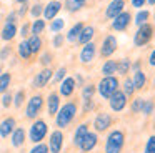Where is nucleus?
I'll return each mask as SVG.
<instances>
[{
    "label": "nucleus",
    "mask_w": 155,
    "mask_h": 153,
    "mask_svg": "<svg viewBox=\"0 0 155 153\" xmlns=\"http://www.w3.org/2000/svg\"><path fill=\"white\" fill-rule=\"evenodd\" d=\"M77 112H78V106L75 102H67V103H64V105H60L57 115H55V126H57L58 130L67 128V126L75 120Z\"/></svg>",
    "instance_id": "obj_1"
},
{
    "label": "nucleus",
    "mask_w": 155,
    "mask_h": 153,
    "mask_svg": "<svg viewBox=\"0 0 155 153\" xmlns=\"http://www.w3.org/2000/svg\"><path fill=\"white\" fill-rule=\"evenodd\" d=\"M48 133V125L45 120L42 118H35L34 123L30 125V128H28V140H30L32 143H42L45 140V136H47Z\"/></svg>",
    "instance_id": "obj_2"
},
{
    "label": "nucleus",
    "mask_w": 155,
    "mask_h": 153,
    "mask_svg": "<svg viewBox=\"0 0 155 153\" xmlns=\"http://www.w3.org/2000/svg\"><path fill=\"white\" fill-rule=\"evenodd\" d=\"M125 145V133L122 130H114L108 133L105 142V153H120Z\"/></svg>",
    "instance_id": "obj_3"
},
{
    "label": "nucleus",
    "mask_w": 155,
    "mask_h": 153,
    "mask_svg": "<svg viewBox=\"0 0 155 153\" xmlns=\"http://www.w3.org/2000/svg\"><path fill=\"white\" fill-rule=\"evenodd\" d=\"M118 88H120V82H118V78L114 76V75L112 76H104L97 85V92L100 93L102 98H107V100L110 98Z\"/></svg>",
    "instance_id": "obj_4"
},
{
    "label": "nucleus",
    "mask_w": 155,
    "mask_h": 153,
    "mask_svg": "<svg viewBox=\"0 0 155 153\" xmlns=\"http://www.w3.org/2000/svg\"><path fill=\"white\" fill-rule=\"evenodd\" d=\"M42 108H44V96L42 95L30 96V100H27V106H25V116L28 120H35L40 115Z\"/></svg>",
    "instance_id": "obj_5"
},
{
    "label": "nucleus",
    "mask_w": 155,
    "mask_h": 153,
    "mask_svg": "<svg viewBox=\"0 0 155 153\" xmlns=\"http://www.w3.org/2000/svg\"><path fill=\"white\" fill-rule=\"evenodd\" d=\"M152 37H153V27H152L150 23H143V25H140L138 30L135 32V35H134L135 47L147 45V43L152 40Z\"/></svg>",
    "instance_id": "obj_6"
},
{
    "label": "nucleus",
    "mask_w": 155,
    "mask_h": 153,
    "mask_svg": "<svg viewBox=\"0 0 155 153\" xmlns=\"http://www.w3.org/2000/svg\"><path fill=\"white\" fill-rule=\"evenodd\" d=\"M64 133H62V130H54V132L50 133V136H48V151L50 153H60L62 148H64Z\"/></svg>",
    "instance_id": "obj_7"
},
{
    "label": "nucleus",
    "mask_w": 155,
    "mask_h": 153,
    "mask_svg": "<svg viewBox=\"0 0 155 153\" xmlns=\"http://www.w3.org/2000/svg\"><path fill=\"white\" fill-rule=\"evenodd\" d=\"M108 103H110V108L114 110L115 113H118V112H122V110L127 106V95L118 88L117 92L108 98Z\"/></svg>",
    "instance_id": "obj_8"
},
{
    "label": "nucleus",
    "mask_w": 155,
    "mask_h": 153,
    "mask_svg": "<svg viewBox=\"0 0 155 153\" xmlns=\"http://www.w3.org/2000/svg\"><path fill=\"white\" fill-rule=\"evenodd\" d=\"M52 76H54V72L48 67L42 68L34 78V88H44V86H47L52 82Z\"/></svg>",
    "instance_id": "obj_9"
},
{
    "label": "nucleus",
    "mask_w": 155,
    "mask_h": 153,
    "mask_svg": "<svg viewBox=\"0 0 155 153\" xmlns=\"http://www.w3.org/2000/svg\"><path fill=\"white\" fill-rule=\"evenodd\" d=\"M130 22H132V15H130L128 12H125V10H124V12L118 13V15L115 17L114 20H112V28L117 30V32H124V30L128 28Z\"/></svg>",
    "instance_id": "obj_10"
},
{
    "label": "nucleus",
    "mask_w": 155,
    "mask_h": 153,
    "mask_svg": "<svg viewBox=\"0 0 155 153\" xmlns=\"http://www.w3.org/2000/svg\"><path fill=\"white\" fill-rule=\"evenodd\" d=\"M112 122H114V120H112V116L108 115V113H105V112L98 113V115L95 116V120H94L95 132H98V133L107 132V130L112 126Z\"/></svg>",
    "instance_id": "obj_11"
},
{
    "label": "nucleus",
    "mask_w": 155,
    "mask_h": 153,
    "mask_svg": "<svg viewBox=\"0 0 155 153\" xmlns=\"http://www.w3.org/2000/svg\"><path fill=\"white\" fill-rule=\"evenodd\" d=\"M75 86H77V80H75L74 76H65L60 82V86H58V95L72 96L75 92Z\"/></svg>",
    "instance_id": "obj_12"
},
{
    "label": "nucleus",
    "mask_w": 155,
    "mask_h": 153,
    "mask_svg": "<svg viewBox=\"0 0 155 153\" xmlns=\"http://www.w3.org/2000/svg\"><path fill=\"white\" fill-rule=\"evenodd\" d=\"M62 10V2H58V0H52V2H48L47 5H44V18L45 20H54L57 18L58 12Z\"/></svg>",
    "instance_id": "obj_13"
},
{
    "label": "nucleus",
    "mask_w": 155,
    "mask_h": 153,
    "mask_svg": "<svg viewBox=\"0 0 155 153\" xmlns=\"http://www.w3.org/2000/svg\"><path fill=\"white\" fill-rule=\"evenodd\" d=\"M97 143H98V136H97V133H94V132H88L87 135H85V138L82 140V143L78 145V148H80V151L82 153H88V151H92V150L97 146Z\"/></svg>",
    "instance_id": "obj_14"
},
{
    "label": "nucleus",
    "mask_w": 155,
    "mask_h": 153,
    "mask_svg": "<svg viewBox=\"0 0 155 153\" xmlns=\"http://www.w3.org/2000/svg\"><path fill=\"white\" fill-rule=\"evenodd\" d=\"M115 50H117V38H115V35H107L104 38V43H102L100 55L102 57H110L115 53Z\"/></svg>",
    "instance_id": "obj_15"
},
{
    "label": "nucleus",
    "mask_w": 155,
    "mask_h": 153,
    "mask_svg": "<svg viewBox=\"0 0 155 153\" xmlns=\"http://www.w3.org/2000/svg\"><path fill=\"white\" fill-rule=\"evenodd\" d=\"M15 126H17V120H15L14 116L4 118L0 122V136H2V138H8V136L12 135V132L15 130Z\"/></svg>",
    "instance_id": "obj_16"
},
{
    "label": "nucleus",
    "mask_w": 155,
    "mask_h": 153,
    "mask_svg": "<svg viewBox=\"0 0 155 153\" xmlns=\"http://www.w3.org/2000/svg\"><path fill=\"white\" fill-rule=\"evenodd\" d=\"M10 140H12V146H14V148H22L24 143L27 142V132H25V128L15 126V130L10 135Z\"/></svg>",
    "instance_id": "obj_17"
},
{
    "label": "nucleus",
    "mask_w": 155,
    "mask_h": 153,
    "mask_svg": "<svg viewBox=\"0 0 155 153\" xmlns=\"http://www.w3.org/2000/svg\"><path fill=\"white\" fill-rule=\"evenodd\" d=\"M95 52H97V48H95V43L94 42H88V43H85L84 47H82V50H80V62L82 63H90L92 60L95 58Z\"/></svg>",
    "instance_id": "obj_18"
},
{
    "label": "nucleus",
    "mask_w": 155,
    "mask_h": 153,
    "mask_svg": "<svg viewBox=\"0 0 155 153\" xmlns=\"http://www.w3.org/2000/svg\"><path fill=\"white\" fill-rule=\"evenodd\" d=\"M124 7H125V0H112V2L108 3L107 10H105V15H107V18H112V20H114L115 17L118 15V13L124 12Z\"/></svg>",
    "instance_id": "obj_19"
},
{
    "label": "nucleus",
    "mask_w": 155,
    "mask_h": 153,
    "mask_svg": "<svg viewBox=\"0 0 155 153\" xmlns=\"http://www.w3.org/2000/svg\"><path fill=\"white\" fill-rule=\"evenodd\" d=\"M58 108H60V95H58L57 92H52L50 95H48L47 98V112L50 116H55L58 112Z\"/></svg>",
    "instance_id": "obj_20"
},
{
    "label": "nucleus",
    "mask_w": 155,
    "mask_h": 153,
    "mask_svg": "<svg viewBox=\"0 0 155 153\" xmlns=\"http://www.w3.org/2000/svg\"><path fill=\"white\" fill-rule=\"evenodd\" d=\"M17 25L15 23H7L5 22L4 28H2V32H0V38L4 40V42H10V40L15 38V35H17Z\"/></svg>",
    "instance_id": "obj_21"
},
{
    "label": "nucleus",
    "mask_w": 155,
    "mask_h": 153,
    "mask_svg": "<svg viewBox=\"0 0 155 153\" xmlns=\"http://www.w3.org/2000/svg\"><path fill=\"white\" fill-rule=\"evenodd\" d=\"M94 35H95V28H94V27H92V25H85L84 28H82L80 35H78L77 42H78V43H82V45H85V43L92 42Z\"/></svg>",
    "instance_id": "obj_22"
},
{
    "label": "nucleus",
    "mask_w": 155,
    "mask_h": 153,
    "mask_svg": "<svg viewBox=\"0 0 155 153\" xmlns=\"http://www.w3.org/2000/svg\"><path fill=\"white\" fill-rule=\"evenodd\" d=\"M27 43H28V48H30L32 55H35V53H38L42 50V47H44V42H42L40 35H30L27 38Z\"/></svg>",
    "instance_id": "obj_23"
},
{
    "label": "nucleus",
    "mask_w": 155,
    "mask_h": 153,
    "mask_svg": "<svg viewBox=\"0 0 155 153\" xmlns=\"http://www.w3.org/2000/svg\"><path fill=\"white\" fill-rule=\"evenodd\" d=\"M90 132L88 130V125L87 123H82V125H78L77 128H75V133H74V145L75 146H78L82 143V140L85 138V135Z\"/></svg>",
    "instance_id": "obj_24"
},
{
    "label": "nucleus",
    "mask_w": 155,
    "mask_h": 153,
    "mask_svg": "<svg viewBox=\"0 0 155 153\" xmlns=\"http://www.w3.org/2000/svg\"><path fill=\"white\" fill-rule=\"evenodd\" d=\"M132 83H134L135 90H142L145 85H147V75H145L143 70H137L134 73V78H132Z\"/></svg>",
    "instance_id": "obj_25"
},
{
    "label": "nucleus",
    "mask_w": 155,
    "mask_h": 153,
    "mask_svg": "<svg viewBox=\"0 0 155 153\" xmlns=\"http://www.w3.org/2000/svg\"><path fill=\"white\" fill-rule=\"evenodd\" d=\"M84 23L82 22H78V23H75L74 27H72L70 30H68V33H67V37H65V38L68 40V42H77V38H78V35H80V32H82V28H84Z\"/></svg>",
    "instance_id": "obj_26"
},
{
    "label": "nucleus",
    "mask_w": 155,
    "mask_h": 153,
    "mask_svg": "<svg viewBox=\"0 0 155 153\" xmlns=\"http://www.w3.org/2000/svg\"><path fill=\"white\" fill-rule=\"evenodd\" d=\"M45 20L44 18H35L34 22L30 23V33L32 35H40L42 32L45 30Z\"/></svg>",
    "instance_id": "obj_27"
},
{
    "label": "nucleus",
    "mask_w": 155,
    "mask_h": 153,
    "mask_svg": "<svg viewBox=\"0 0 155 153\" xmlns=\"http://www.w3.org/2000/svg\"><path fill=\"white\" fill-rule=\"evenodd\" d=\"M17 52H18V57H20L22 60H28L32 57V52H30V48H28V43H27V40H22L20 43H18V47H17Z\"/></svg>",
    "instance_id": "obj_28"
},
{
    "label": "nucleus",
    "mask_w": 155,
    "mask_h": 153,
    "mask_svg": "<svg viewBox=\"0 0 155 153\" xmlns=\"http://www.w3.org/2000/svg\"><path fill=\"white\" fill-rule=\"evenodd\" d=\"M115 72H117V62H115V60H107V62L102 65V73H104V76H112Z\"/></svg>",
    "instance_id": "obj_29"
},
{
    "label": "nucleus",
    "mask_w": 155,
    "mask_h": 153,
    "mask_svg": "<svg viewBox=\"0 0 155 153\" xmlns=\"http://www.w3.org/2000/svg\"><path fill=\"white\" fill-rule=\"evenodd\" d=\"M12 83V75L10 72H4L2 75H0V93H5L8 90V86H10Z\"/></svg>",
    "instance_id": "obj_30"
},
{
    "label": "nucleus",
    "mask_w": 155,
    "mask_h": 153,
    "mask_svg": "<svg viewBox=\"0 0 155 153\" xmlns=\"http://www.w3.org/2000/svg\"><path fill=\"white\" fill-rule=\"evenodd\" d=\"M132 68V63H130V60H127V58H122V60H118L117 62V73L118 75H122V76H125L128 73V70Z\"/></svg>",
    "instance_id": "obj_31"
},
{
    "label": "nucleus",
    "mask_w": 155,
    "mask_h": 153,
    "mask_svg": "<svg viewBox=\"0 0 155 153\" xmlns=\"http://www.w3.org/2000/svg\"><path fill=\"white\" fill-rule=\"evenodd\" d=\"M148 17H150V12H148V10H138L137 15H135V20H134L135 25L140 27V25H143V23H147Z\"/></svg>",
    "instance_id": "obj_32"
},
{
    "label": "nucleus",
    "mask_w": 155,
    "mask_h": 153,
    "mask_svg": "<svg viewBox=\"0 0 155 153\" xmlns=\"http://www.w3.org/2000/svg\"><path fill=\"white\" fill-rule=\"evenodd\" d=\"M122 92L127 95V98L135 93V86H134V83H132L130 78H125V80H124V83H122Z\"/></svg>",
    "instance_id": "obj_33"
},
{
    "label": "nucleus",
    "mask_w": 155,
    "mask_h": 153,
    "mask_svg": "<svg viewBox=\"0 0 155 153\" xmlns=\"http://www.w3.org/2000/svg\"><path fill=\"white\" fill-rule=\"evenodd\" d=\"M25 96H27L25 95V90H18V92L14 95V102H12V105H14L15 108H20V106L25 103Z\"/></svg>",
    "instance_id": "obj_34"
},
{
    "label": "nucleus",
    "mask_w": 155,
    "mask_h": 153,
    "mask_svg": "<svg viewBox=\"0 0 155 153\" xmlns=\"http://www.w3.org/2000/svg\"><path fill=\"white\" fill-rule=\"evenodd\" d=\"M65 8L68 12H78V10L84 7V2H78V0H65Z\"/></svg>",
    "instance_id": "obj_35"
},
{
    "label": "nucleus",
    "mask_w": 155,
    "mask_h": 153,
    "mask_svg": "<svg viewBox=\"0 0 155 153\" xmlns=\"http://www.w3.org/2000/svg\"><path fill=\"white\" fill-rule=\"evenodd\" d=\"M64 27H65V20L64 18H54L52 23H50V30L54 33H60Z\"/></svg>",
    "instance_id": "obj_36"
},
{
    "label": "nucleus",
    "mask_w": 155,
    "mask_h": 153,
    "mask_svg": "<svg viewBox=\"0 0 155 153\" xmlns=\"http://www.w3.org/2000/svg\"><path fill=\"white\" fill-rule=\"evenodd\" d=\"M95 90H97L95 85H84V88H82V100H92Z\"/></svg>",
    "instance_id": "obj_37"
},
{
    "label": "nucleus",
    "mask_w": 155,
    "mask_h": 153,
    "mask_svg": "<svg viewBox=\"0 0 155 153\" xmlns=\"http://www.w3.org/2000/svg\"><path fill=\"white\" fill-rule=\"evenodd\" d=\"M67 76V68L65 67H60V68L57 70V72H54V76H52V82L54 83H60L62 80Z\"/></svg>",
    "instance_id": "obj_38"
},
{
    "label": "nucleus",
    "mask_w": 155,
    "mask_h": 153,
    "mask_svg": "<svg viewBox=\"0 0 155 153\" xmlns=\"http://www.w3.org/2000/svg\"><path fill=\"white\" fill-rule=\"evenodd\" d=\"M28 153H50V151H48V145H47V143L42 142V143H35V145L30 148V151H28Z\"/></svg>",
    "instance_id": "obj_39"
},
{
    "label": "nucleus",
    "mask_w": 155,
    "mask_h": 153,
    "mask_svg": "<svg viewBox=\"0 0 155 153\" xmlns=\"http://www.w3.org/2000/svg\"><path fill=\"white\" fill-rule=\"evenodd\" d=\"M44 13V5L42 3H35V5L30 7V15L34 18H40V15Z\"/></svg>",
    "instance_id": "obj_40"
},
{
    "label": "nucleus",
    "mask_w": 155,
    "mask_h": 153,
    "mask_svg": "<svg viewBox=\"0 0 155 153\" xmlns=\"http://www.w3.org/2000/svg\"><path fill=\"white\" fill-rule=\"evenodd\" d=\"M12 102H14V95L8 92L2 93V106L4 108H8V106H12Z\"/></svg>",
    "instance_id": "obj_41"
},
{
    "label": "nucleus",
    "mask_w": 155,
    "mask_h": 153,
    "mask_svg": "<svg viewBox=\"0 0 155 153\" xmlns=\"http://www.w3.org/2000/svg\"><path fill=\"white\" fill-rule=\"evenodd\" d=\"M142 113L143 115H152L153 113V102L152 100H143V106H142Z\"/></svg>",
    "instance_id": "obj_42"
},
{
    "label": "nucleus",
    "mask_w": 155,
    "mask_h": 153,
    "mask_svg": "<svg viewBox=\"0 0 155 153\" xmlns=\"http://www.w3.org/2000/svg\"><path fill=\"white\" fill-rule=\"evenodd\" d=\"M142 106H143V98H140V96L134 98V102H132V112H134V113H140L142 112Z\"/></svg>",
    "instance_id": "obj_43"
},
{
    "label": "nucleus",
    "mask_w": 155,
    "mask_h": 153,
    "mask_svg": "<svg viewBox=\"0 0 155 153\" xmlns=\"http://www.w3.org/2000/svg\"><path fill=\"white\" fill-rule=\"evenodd\" d=\"M143 153H155V135L148 136V140H147V145H145Z\"/></svg>",
    "instance_id": "obj_44"
},
{
    "label": "nucleus",
    "mask_w": 155,
    "mask_h": 153,
    "mask_svg": "<svg viewBox=\"0 0 155 153\" xmlns=\"http://www.w3.org/2000/svg\"><path fill=\"white\" fill-rule=\"evenodd\" d=\"M64 42H65V37L62 35V33H55L54 40H52V43H54L55 48H60V47L64 45Z\"/></svg>",
    "instance_id": "obj_45"
},
{
    "label": "nucleus",
    "mask_w": 155,
    "mask_h": 153,
    "mask_svg": "<svg viewBox=\"0 0 155 153\" xmlns=\"http://www.w3.org/2000/svg\"><path fill=\"white\" fill-rule=\"evenodd\" d=\"M40 63L44 67H48L52 63V53H48V52H44L40 55Z\"/></svg>",
    "instance_id": "obj_46"
},
{
    "label": "nucleus",
    "mask_w": 155,
    "mask_h": 153,
    "mask_svg": "<svg viewBox=\"0 0 155 153\" xmlns=\"http://www.w3.org/2000/svg\"><path fill=\"white\" fill-rule=\"evenodd\" d=\"M10 53H12V48H10V47H4V48L0 50V62H5V60L10 57Z\"/></svg>",
    "instance_id": "obj_47"
},
{
    "label": "nucleus",
    "mask_w": 155,
    "mask_h": 153,
    "mask_svg": "<svg viewBox=\"0 0 155 153\" xmlns=\"http://www.w3.org/2000/svg\"><path fill=\"white\" fill-rule=\"evenodd\" d=\"M20 35L22 37H28L30 35V23H24L20 27Z\"/></svg>",
    "instance_id": "obj_48"
},
{
    "label": "nucleus",
    "mask_w": 155,
    "mask_h": 153,
    "mask_svg": "<svg viewBox=\"0 0 155 153\" xmlns=\"http://www.w3.org/2000/svg\"><path fill=\"white\" fill-rule=\"evenodd\" d=\"M27 12H28V5L27 3H20V8H18V12H17V17H24Z\"/></svg>",
    "instance_id": "obj_49"
},
{
    "label": "nucleus",
    "mask_w": 155,
    "mask_h": 153,
    "mask_svg": "<svg viewBox=\"0 0 155 153\" xmlns=\"http://www.w3.org/2000/svg\"><path fill=\"white\" fill-rule=\"evenodd\" d=\"M92 108H94V102L92 100H84V113L90 112Z\"/></svg>",
    "instance_id": "obj_50"
},
{
    "label": "nucleus",
    "mask_w": 155,
    "mask_h": 153,
    "mask_svg": "<svg viewBox=\"0 0 155 153\" xmlns=\"http://www.w3.org/2000/svg\"><path fill=\"white\" fill-rule=\"evenodd\" d=\"M15 20H17V12H10L7 15V23H15Z\"/></svg>",
    "instance_id": "obj_51"
},
{
    "label": "nucleus",
    "mask_w": 155,
    "mask_h": 153,
    "mask_svg": "<svg viewBox=\"0 0 155 153\" xmlns=\"http://www.w3.org/2000/svg\"><path fill=\"white\" fill-rule=\"evenodd\" d=\"M145 3H147V0H132V5H134L135 8H140V7H143Z\"/></svg>",
    "instance_id": "obj_52"
},
{
    "label": "nucleus",
    "mask_w": 155,
    "mask_h": 153,
    "mask_svg": "<svg viewBox=\"0 0 155 153\" xmlns=\"http://www.w3.org/2000/svg\"><path fill=\"white\" fill-rule=\"evenodd\" d=\"M148 63H150L152 67H155V48L150 52V57H148Z\"/></svg>",
    "instance_id": "obj_53"
},
{
    "label": "nucleus",
    "mask_w": 155,
    "mask_h": 153,
    "mask_svg": "<svg viewBox=\"0 0 155 153\" xmlns=\"http://www.w3.org/2000/svg\"><path fill=\"white\" fill-rule=\"evenodd\" d=\"M132 68H134L135 72H137V70H140V62H135V63H134V67H132Z\"/></svg>",
    "instance_id": "obj_54"
},
{
    "label": "nucleus",
    "mask_w": 155,
    "mask_h": 153,
    "mask_svg": "<svg viewBox=\"0 0 155 153\" xmlns=\"http://www.w3.org/2000/svg\"><path fill=\"white\" fill-rule=\"evenodd\" d=\"M147 3L148 5H155V0H147Z\"/></svg>",
    "instance_id": "obj_55"
},
{
    "label": "nucleus",
    "mask_w": 155,
    "mask_h": 153,
    "mask_svg": "<svg viewBox=\"0 0 155 153\" xmlns=\"http://www.w3.org/2000/svg\"><path fill=\"white\" fill-rule=\"evenodd\" d=\"M15 2H17V3H27L28 0H15Z\"/></svg>",
    "instance_id": "obj_56"
},
{
    "label": "nucleus",
    "mask_w": 155,
    "mask_h": 153,
    "mask_svg": "<svg viewBox=\"0 0 155 153\" xmlns=\"http://www.w3.org/2000/svg\"><path fill=\"white\" fill-rule=\"evenodd\" d=\"M2 73H4V70H2V67H0V75H2Z\"/></svg>",
    "instance_id": "obj_57"
},
{
    "label": "nucleus",
    "mask_w": 155,
    "mask_h": 153,
    "mask_svg": "<svg viewBox=\"0 0 155 153\" xmlns=\"http://www.w3.org/2000/svg\"><path fill=\"white\" fill-rule=\"evenodd\" d=\"M78 2H84V3H85V0H78Z\"/></svg>",
    "instance_id": "obj_58"
},
{
    "label": "nucleus",
    "mask_w": 155,
    "mask_h": 153,
    "mask_svg": "<svg viewBox=\"0 0 155 153\" xmlns=\"http://www.w3.org/2000/svg\"><path fill=\"white\" fill-rule=\"evenodd\" d=\"M153 83H155V78H153Z\"/></svg>",
    "instance_id": "obj_59"
},
{
    "label": "nucleus",
    "mask_w": 155,
    "mask_h": 153,
    "mask_svg": "<svg viewBox=\"0 0 155 153\" xmlns=\"http://www.w3.org/2000/svg\"><path fill=\"white\" fill-rule=\"evenodd\" d=\"M153 17H155V13H153Z\"/></svg>",
    "instance_id": "obj_60"
}]
</instances>
